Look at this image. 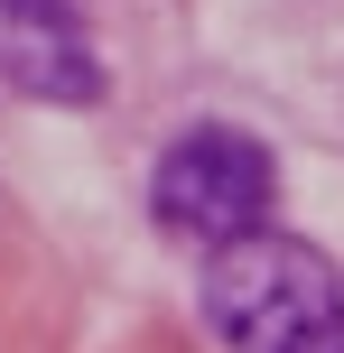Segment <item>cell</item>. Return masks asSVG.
<instances>
[{
	"label": "cell",
	"mask_w": 344,
	"mask_h": 353,
	"mask_svg": "<svg viewBox=\"0 0 344 353\" xmlns=\"http://www.w3.org/2000/svg\"><path fill=\"white\" fill-rule=\"evenodd\" d=\"M270 149L252 140V130H186L177 149L159 159V176H149V214H159L168 242H196V251H223L242 242V232L270 223Z\"/></svg>",
	"instance_id": "7a4b0ae2"
},
{
	"label": "cell",
	"mask_w": 344,
	"mask_h": 353,
	"mask_svg": "<svg viewBox=\"0 0 344 353\" xmlns=\"http://www.w3.org/2000/svg\"><path fill=\"white\" fill-rule=\"evenodd\" d=\"M205 316L233 353H344V288L289 232H242L205 270Z\"/></svg>",
	"instance_id": "6da1fadb"
}]
</instances>
